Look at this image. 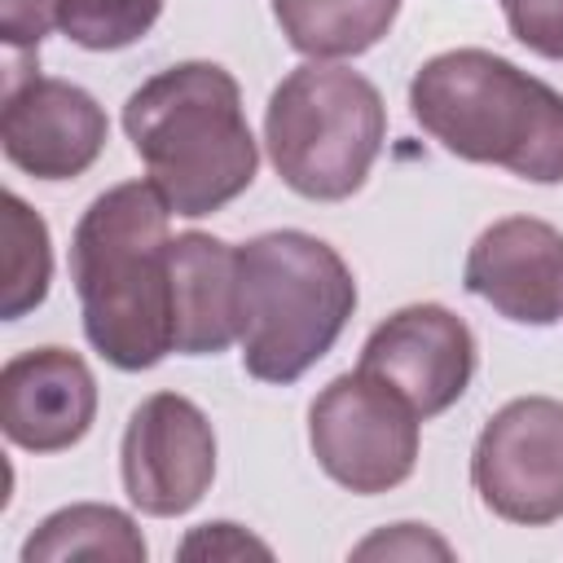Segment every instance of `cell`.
I'll use <instances>...</instances> for the list:
<instances>
[{
	"instance_id": "obj_12",
	"label": "cell",
	"mask_w": 563,
	"mask_h": 563,
	"mask_svg": "<svg viewBox=\"0 0 563 563\" xmlns=\"http://www.w3.org/2000/svg\"><path fill=\"white\" fill-rule=\"evenodd\" d=\"M97 418V378L70 347H31L0 369V431L26 453L75 449Z\"/></svg>"
},
{
	"instance_id": "obj_4",
	"label": "cell",
	"mask_w": 563,
	"mask_h": 563,
	"mask_svg": "<svg viewBox=\"0 0 563 563\" xmlns=\"http://www.w3.org/2000/svg\"><path fill=\"white\" fill-rule=\"evenodd\" d=\"M356 312L347 260L303 229H273L238 246V343L260 383L303 378Z\"/></svg>"
},
{
	"instance_id": "obj_20",
	"label": "cell",
	"mask_w": 563,
	"mask_h": 563,
	"mask_svg": "<svg viewBox=\"0 0 563 563\" xmlns=\"http://www.w3.org/2000/svg\"><path fill=\"white\" fill-rule=\"evenodd\" d=\"M57 26V0H0V35L13 53L40 48V40Z\"/></svg>"
},
{
	"instance_id": "obj_18",
	"label": "cell",
	"mask_w": 563,
	"mask_h": 563,
	"mask_svg": "<svg viewBox=\"0 0 563 563\" xmlns=\"http://www.w3.org/2000/svg\"><path fill=\"white\" fill-rule=\"evenodd\" d=\"M501 9L510 35L528 53L545 62H563V0H501Z\"/></svg>"
},
{
	"instance_id": "obj_19",
	"label": "cell",
	"mask_w": 563,
	"mask_h": 563,
	"mask_svg": "<svg viewBox=\"0 0 563 563\" xmlns=\"http://www.w3.org/2000/svg\"><path fill=\"white\" fill-rule=\"evenodd\" d=\"M246 554L268 559L273 550H268L264 541H255L251 532H242L238 523H229V519L194 528V532L185 537V545H180V559H246Z\"/></svg>"
},
{
	"instance_id": "obj_8",
	"label": "cell",
	"mask_w": 563,
	"mask_h": 563,
	"mask_svg": "<svg viewBox=\"0 0 563 563\" xmlns=\"http://www.w3.org/2000/svg\"><path fill=\"white\" fill-rule=\"evenodd\" d=\"M123 493L141 515H189L216 479V431L207 413L180 391L145 396L119 444Z\"/></svg>"
},
{
	"instance_id": "obj_1",
	"label": "cell",
	"mask_w": 563,
	"mask_h": 563,
	"mask_svg": "<svg viewBox=\"0 0 563 563\" xmlns=\"http://www.w3.org/2000/svg\"><path fill=\"white\" fill-rule=\"evenodd\" d=\"M167 220L172 207L154 180H123L88 202L70 238L84 334L123 374L154 369L176 352Z\"/></svg>"
},
{
	"instance_id": "obj_21",
	"label": "cell",
	"mask_w": 563,
	"mask_h": 563,
	"mask_svg": "<svg viewBox=\"0 0 563 563\" xmlns=\"http://www.w3.org/2000/svg\"><path fill=\"white\" fill-rule=\"evenodd\" d=\"M356 559H369V554H387V559H422V554H440V559H449L453 550L440 541V537H431L422 523H391L387 532H378V537H369V541H361L356 550H352Z\"/></svg>"
},
{
	"instance_id": "obj_10",
	"label": "cell",
	"mask_w": 563,
	"mask_h": 563,
	"mask_svg": "<svg viewBox=\"0 0 563 563\" xmlns=\"http://www.w3.org/2000/svg\"><path fill=\"white\" fill-rule=\"evenodd\" d=\"M110 141V119L97 97L57 75H9L0 106V150L35 180L84 176Z\"/></svg>"
},
{
	"instance_id": "obj_13",
	"label": "cell",
	"mask_w": 563,
	"mask_h": 563,
	"mask_svg": "<svg viewBox=\"0 0 563 563\" xmlns=\"http://www.w3.org/2000/svg\"><path fill=\"white\" fill-rule=\"evenodd\" d=\"M172 260V317L180 356H216L238 339V246L211 233H176Z\"/></svg>"
},
{
	"instance_id": "obj_9",
	"label": "cell",
	"mask_w": 563,
	"mask_h": 563,
	"mask_svg": "<svg viewBox=\"0 0 563 563\" xmlns=\"http://www.w3.org/2000/svg\"><path fill=\"white\" fill-rule=\"evenodd\" d=\"M356 369L387 383L427 422L466 396L475 378V334L444 303H405L369 330Z\"/></svg>"
},
{
	"instance_id": "obj_14",
	"label": "cell",
	"mask_w": 563,
	"mask_h": 563,
	"mask_svg": "<svg viewBox=\"0 0 563 563\" xmlns=\"http://www.w3.org/2000/svg\"><path fill=\"white\" fill-rule=\"evenodd\" d=\"M400 0H273V18L308 62L361 57L396 22Z\"/></svg>"
},
{
	"instance_id": "obj_6",
	"label": "cell",
	"mask_w": 563,
	"mask_h": 563,
	"mask_svg": "<svg viewBox=\"0 0 563 563\" xmlns=\"http://www.w3.org/2000/svg\"><path fill=\"white\" fill-rule=\"evenodd\" d=\"M418 413L365 369L330 378L308 409L317 466L347 493L374 497L405 484L418 466Z\"/></svg>"
},
{
	"instance_id": "obj_7",
	"label": "cell",
	"mask_w": 563,
	"mask_h": 563,
	"mask_svg": "<svg viewBox=\"0 0 563 563\" xmlns=\"http://www.w3.org/2000/svg\"><path fill=\"white\" fill-rule=\"evenodd\" d=\"M479 501L519 528L563 519V400L519 396L501 405L471 453Z\"/></svg>"
},
{
	"instance_id": "obj_16",
	"label": "cell",
	"mask_w": 563,
	"mask_h": 563,
	"mask_svg": "<svg viewBox=\"0 0 563 563\" xmlns=\"http://www.w3.org/2000/svg\"><path fill=\"white\" fill-rule=\"evenodd\" d=\"M4 295H0V317L18 321L31 308H40L48 299V282H53V242H48V224L40 211H31L13 189L4 194Z\"/></svg>"
},
{
	"instance_id": "obj_5",
	"label": "cell",
	"mask_w": 563,
	"mask_h": 563,
	"mask_svg": "<svg viewBox=\"0 0 563 563\" xmlns=\"http://www.w3.org/2000/svg\"><path fill=\"white\" fill-rule=\"evenodd\" d=\"M387 141L378 88L347 66L303 62L264 106V150L286 189L312 202L352 198Z\"/></svg>"
},
{
	"instance_id": "obj_17",
	"label": "cell",
	"mask_w": 563,
	"mask_h": 563,
	"mask_svg": "<svg viewBox=\"0 0 563 563\" xmlns=\"http://www.w3.org/2000/svg\"><path fill=\"white\" fill-rule=\"evenodd\" d=\"M158 13L163 0H57V31L88 53H114L145 40Z\"/></svg>"
},
{
	"instance_id": "obj_11",
	"label": "cell",
	"mask_w": 563,
	"mask_h": 563,
	"mask_svg": "<svg viewBox=\"0 0 563 563\" xmlns=\"http://www.w3.org/2000/svg\"><path fill=\"white\" fill-rule=\"evenodd\" d=\"M462 286L515 325L563 321V233L537 216L493 220L466 251Z\"/></svg>"
},
{
	"instance_id": "obj_3",
	"label": "cell",
	"mask_w": 563,
	"mask_h": 563,
	"mask_svg": "<svg viewBox=\"0 0 563 563\" xmlns=\"http://www.w3.org/2000/svg\"><path fill=\"white\" fill-rule=\"evenodd\" d=\"M413 123L453 158L563 185V92L488 48H449L409 79Z\"/></svg>"
},
{
	"instance_id": "obj_15",
	"label": "cell",
	"mask_w": 563,
	"mask_h": 563,
	"mask_svg": "<svg viewBox=\"0 0 563 563\" xmlns=\"http://www.w3.org/2000/svg\"><path fill=\"white\" fill-rule=\"evenodd\" d=\"M145 554L150 550H145L136 519L106 501L62 506L22 541V563H62V559L145 563Z\"/></svg>"
},
{
	"instance_id": "obj_2",
	"label": "cell",
	"mask_w": 563,
	"mask_h": 563,
	"mask_svg": "<svg viewBox=\"0 0 563 563\" xmlns=\"http://www.w3.org/2000/svg\"><path fill=\"white\" fill-rule=\"evenodd\" d=\"M123 132L145 176L185 220L216 216L260 172L242 88L216 62H176L150 75L123 101Z\"/></svg>"
}]
</instances>
